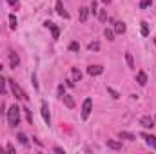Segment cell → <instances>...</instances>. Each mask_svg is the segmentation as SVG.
Segmentation results:
<instances>
[{
	"mask_svg": "<svg viewBox=\"0 0 156 154\" xmlns=\"http://www.w3.org/2000/svg\"><path fill=\"white\" fill-rule=\"evenodd\" d=\"M7 121L11 127H16L18 121H20V107L18 105H11L9 111H7Z\"/></svg>",
	"mask_w": 156,
	"mask_h": 154,
	"instance_id": "1",
	"label": "cell"
},
{
	"mask_svg": "<svg viewBox=\"0 0 156 154\" xmlns=\"http://www.w3.org/2000/svg\"><path fill=\"white\" fill-rule=\"evenodd\" d=\"M9 85H11V91H13V94H15V98H22V100H27V96H26V93L18 87V83L16 82H13V80H9Z\"/></svg>",
	"mask_w": 156,
	"mask_h": 154,
	"instance_id": "2",
	"label": "cell"
},
{
	"mask_svg": "<svg viewBox=\"0 0 156 154\" xmlns=\"http://www.w3.org/2000/svg\"><path fill=\"white\" fill-rule=\"evenodd\" d=\"M91 111H93V100L87 98V100H83V105H82V118L87 120L89 114H91Z\"/></svg>",
	"mask_w": 156,
	"mask_h": 154,
	"instance_id": "3",
	"label": "cell"
},
{
	"mask_svg": "<svg viewBox=\"0 0 156 154\" xmlns=\"http://www.w3.org/2000/svg\"><path fill=\"white\" fill-rule=\"evenodd\" d=\"M44 26H45L47 29H51V33H53V40L60 38V27H58V26H55L51 20H45V22H44Z\"/></svg>",
	"mask_w": 156,
	"mask_h": 154,
	"instance_id": "4",
	"label": "cell"
},
{
	"mask_svg": "<svg viewBox=\"0 0 156 154\" xmlns=\"http://www.w3.org/2000/svg\"><path fill=\"white\" fill-rule=\"evenodd\" d=\"M7 58H9V65H11L13 69H16V67L20 65V58H18V54H16L15 51H11V53L7 54Z\"/></svg>",
	"mask_w": 156,
	"mask_h": 154,
	"instance_id": "5",
	"label": "cell"
},
{
	"mask_svg": "<svg viewBox=\"0 0 156 154\" xmlns=\"http://www.w3.org/2000/svg\"><path fill=\"white\" fill-rule=\"evenodd\" d=\"M102 73H104V67L102 65H89L87 67V75H91V76H98Z\"/></svg>",
	"mask_w": 156,
	"mask_h": 154,
	"instance_id": "6",
	"label": "cell"
},
{
	"mask_svg": "<svg viewBox=\"0 0 156 154\" xmlns=\"http://www.w3.org/2000/svg\"><path fill=\"white\" fill-rule=\"evenodd\" d=\"M40 113H42L44 121L49 125V123H51V116H49V107H47V103H45V102H42V111H40Z\"/></svg>",
	"mask_w": 156,
	"mask_h": 154,
	"instance_id": "7",
	"label": "cell"
},
{
	"mask_svg": "<svg viewBox=\"0 0 156 154\" xmlns=\"http://www.w3.org/2000/svg\"><path fill=\"white\" fill-rule=\"evenodd\" d=\"M140 123H142L145 129H153V127H154V120H153L151 116H142V118H140Z\"/></svg>",
	"mask_w": 156,
	"mask_h": 154,
	"instance_id": "8",
	"label": "cell"
},
{
	"mask_svg": "<svg viewBox=\"0 0 156 154\" xmlns=\"http://www.w3.org/2000/svg\"><path fill=\"white\" fill-rule=\"evenodd\" d=\"M56 13H58L62 18H69V13L64 9V4H62V0H56Z\"/></svg>",
	"mask_w": 156,
	"mask_h": 154,
	"instance_id": "9",
	"label": "cell"
},
{
	"mask_svg": "<svg viewBox=\"0 0 156 154\" xmlns=\"http://www.w3.org/2000/svg\"><path fill=\"white\" fill-rule=\"evenodd\" d=\"M142 138L147 142V145H151L153 149H156V136H153V134H147V132H142Z\"/></svg>",
	"mask_w": 156,
	"mask_h": 154,
	"instance_id": "10",
	"label": "cell"
},
{
	"mask_svg": "<svg viewBox=\"0 0 156 154\" xmlns=\"http://www.w3.org/2000/svg\"><path fill=\"white\" fill-rule=\"evenodd\" d=\"M105 143H107V147L113 149V151H120V149H122V142H116V140H107Z\"/></svg>",
	"mask_w": 156,
	"mask_h": 154,
	"instance_id": "11",
	"label": "cell"
},
{
	"mask_svg": "<svg viewBox=\"0 0 156 154\" xmlns=\"http://www.w3.org/2000/svg\"><path fill=\"white\" fill-rule=\"evenodd\" d=\"M60 98L64 100L66 107H69V109H73V107H75V100H73V96H69V94H64V96H60Z\"/></svg>",
	"mask_w": 156,
	"mask_h": 154,
	"instance_id": "12",
	"label": "cell"
},
{
	"mask_svg": "<svg viewBox=\"0 0 156 154\" xmlns=\"http://www.w3.org/2000/svg\"><path fill=\"white\" fill-rule=\"evenodd\" d=\"M136 82H138V83L144 87V85L147 83V75H145L144 71H138V73H136Z\"/></svg>",
	"mask_w": 156,
	"mask_h": 154,
	"instance_id": "13",
	"label": "cell"
},
{
	"mask_svg": "<svg viewBox=\"0 0 156 154\" xmlns=\"http://www.w3.org/2000/svg\"><path fill=\"white\" fill-rule=\"evenodd\" d=\"M118 136H120L122 140H129V142H134V140H136V136H134V134L125 132V131H120V132H118Z\"/></svg>",
	"mask_w": 156,
	"mask_h": 154,
	"instance_id": "14",
	"label": "cell"
},
{
	"mask_svg": "<svg viewBox=\"0 0 156 154\" xmlns=\"http://www.w3.org/2000/svg\"><path fill=\"white\" fill-rule=\"evenodd\" d=\"M87 16H89V7H80V22H87Z\"/></svg>",
	"mask_w": 156,
	"mask_h": 154,
	"instance_id": "15",
	"label": "cell"
},
{
	"mask_svg": "<svg viewBox=\"0 0 156 154\" xmlns=\"http://www.w3.org/2000/svg\"><path fill=\"white\" fill-rule=\"evenodd\" d=\"M125 60H127V65H129L131 69H136V64H134V58H133L131 53H125Z\"/></svg>",
	"mask_w": 156,
	"mask_h": 154,
	"instance_id": "16",
	"label": "cell"
},
{
	"mask_svg": "<svg viewBox=\"0 0 156 154\" xmlns=\"http://www.w3.org/2000/svg\"><path fill=\"white\" fill-rule=\"evenodd\" d=\"M125 29H127V27H125V24H123V22H116V24H115V33H118V35L125 33Z\"/></svg>",
	"mask_w": 156,
	"mask_h": 154,
	"instance_id": "17",
	"label": "cell"
},
{
	"mask_svg": "<svg viewBox=\"0 0 156 154\" xmlns=\"http://www.w3.org/2000/svg\"><path fill=\"white\" fill-rule=\"evenodd\" d=\"M104 37H105L107 40H115V31H113V29H107V27H105V31H104Z\"/></svg>",
	"mask_w": 156,
	"mask_h": 154,
	"instance_id": "18",
	"label": "cell"
},
{
	"mask_svg": "<svg viewBox=\"0 0 156 154\" xmlns=\"http://www.w3.org/2000/svg\"><path fill=\"white\" fill-rule=\"evenodd\" d=\"M80 78H82V73L78 71L76 67H73V80L75 82H80Z\"/></svg>",
	"mask_w": 156,
	"mask_h": 154,
	"instance_id": "19",
	"label": "cell"
},
{
	"mask_svg": "<svg viewBox=\"0 0 156 154\" xmlns=\"http://www.w3.org/2000/svg\"><path fill=\"white\" fill-rule=\"evenodd\" d=\"M9 26H11V29H16V16L15 15H9Z\"/></svg>",
	"mask_w": 156,
	"mask_h": 154,
	"instance_id": "20",
	"label": "cell"
},
{
	"mask_svg": "<svg viewBox=\"0 0 156 154\" xmlns=\"http://www.w3.org/2000/svg\"><path fill=\"white\" fill-rule=\"evenodd\" d=\"M87 47H89V51H98V49H100V44H98V42H91Z\"/></svg>",
	"mask_w": 156,
	"mask_h": 154,
	"instance_id": "21",
	"label": "cell"
},
{
	"mask_svg": "<svg viewBox=\"0 0 156 154\" xmlns=\"http://www.w3.org/2000/svg\"><path fill=\"white\" fill-rule=\"evenodd\" d=\"M18 140L22 142V145H26V147H29V142H27V138H26V134H22V132H20V134H18Z\"/></svg>",
	"mask_w": 156,
	"mask_h": 154,
	"instance_id": "22",
	"label": "cell"
},
{
	"mask_svg": "<svg viewBox=\"0 0 156 154\" xmlns=\"http://www.w3.org/2000/svg\"><path fill=\"white\" fill-rule=\"evenodd\" d=\"M153 4V0H140V9H145Z\"/></svg>",
	"mask_w": 156,
	"mask_h": 154,
	"instance_id": "23",
	"label": "cell"
},
{
	"mask_svg": "<svg viewBox=\"0 0 156 154\" xmlns=\"http://www.w3.org/2000/svg\"><path fill=\"white\" fill-rule=\"evenodd\" d=\"M107 93H109V94H111L115 100H118V98H120V94H118V93L115 91V89H113V87H107Z\"/></svg>",
	"mask_w": 156,
	"mask_h": 154,
	"instance_id": "24",
	"label": "cell"
},
{
	"mask_svg": "<svg viewBox=\"0 0 156 154\" xmlns=\"http://www.w3.org/2000/svg\"><path fill=\"white\" fill-rule=\"evenodd\" d=\"M98 16H100V20H102V22H105V20H107V11H105V9H100Z\"/></svg>",
	"mask_w": 156,
	"mask_h": 154,
	"instance_id": "25",
	"label": "cell"
},
{
	"mask_svg": "<svg viewBox=\"0 0 156 154\" xmlns=\"http://www.w3.org/2000/svg\"><path fill=\"white\" fill-rule=\"evenodd\" d=\"M0 94H5V80L0 76Z\"/></svg>",
	"mask_w": 156,
	"mask_h": 154,
	"instance_id": "26",
	"label": "cell"
},
{
	"mask_svg": "<svg viewBox=\"0 0 156 154\" xmlns=\"http://www.w3.org/2000/svg\"><path fill=\"white\" fill-rule=\"evenodd\" d=\"M142 35H144V37H147V35H149V27H147V24H145V22H142Z\"/></svg>",
	"mask_w": 156,
	"mask_h": 154,
	"instance_id": "27",
	"label": "cell"
},
{
	"mask_svg": "<svg viewBox=\"0 0 156 154\" xmlns=\"http://www.w3.org/2000/svg\"><path fill=\"white\" fill-rule=\"evenodd\" d=\"M24 111H26V118H27V121H29V123H33V116H31V111H29L27 107H26Z\"/></svg>",
	"mask_w": 156,
	"mask_h": 154,
	"instance_id": "28",
	"label": "cell"
},
{
	"mask_svg": "<svg viewBox=\"0 0 156 154\" xmlns=\"http://www.w3.org/2000/svg\"><path fill=\"white\" fill-rule=\"evenodd\" d=\"M69 49H71V51H78V49H80V44H78V42H71Z\"/></svg>",
	"mask_w": 156,
	"mask_h": 154,
	"instance_id": "29",
	"label": "cell"
},
{
	"mask_svg": "<svg viewBox=\"0 0 156 154\" xmlns=\"http://www.w3.org/2000/svg\"><path fill=\"white\" fill-rule=\"evenodd\" d=\"M66 94V89H64V85H58V96H64Z\"/></svg>",
	"mask_w": 156,
	"mask_h": 154,
	"instance_id": "30",
	"label": "cell"
},
{
	"mask_svg": "<svg viewBox=\"0 0 156 154\" xmlns=\"http://www.w3.org/2000/svg\"><path fill=\"white\" fill-rule=\"evenodd\" d=\"M91 11H93V13H96V11H98V9H96V2H94V0H93V4H91Z\"/></svg>",
	"mask_w": 156,
	"mask_h": 154,
	"instance_id": "31",
	"label": "cell"
},
{
	"mask_svg": "<svg viewBox=\"0 0 156 154\" xmlns=\"http://www.w3.org/2000/svg\"><path fill=\"white\" fill-rule=\"evenodd\" d=\"M66 83H67V87H75V80H66Z\"/></svg>",
	"mask_w": 156,
	"mask_h": 154,
	"instance_id": "32",
	"label": "cell"
},
{
	"mask_svg": "<svg viewBox=\"0 0 156 154\" xmlns=\"http://www.w3.org/2000/svg\"><path fill=\"white\" fill-rule=\"evenodd\" d=\"M55 152H58V154H64V152H66V151H64L62 147H55Z\"/></svg>",
	"mask_w": 156,
	"mask_h": 154,
	"instance_id": "33",
	"label": "cell"
},
{
	"mask_svg": "<svg viewBox=\"0 0 156 154\" xmlns=\"http://www.w3.org/2000/svg\"><path fill=\"white\" fill-rule=\"evenodd\" d=\"M7 4H11V5H16V4H18V0H7Z\"/></svg>",
	"mask_w": 156,
	"mask_h": 154,
	"instance_id": "34",
	"label": "cell"
},
{
	"mask_svg": "<svg viewBox=\"0 0 156 154\" xmlns=\"http://www.w3.org/2000/svg\"><path fill=\"white\" fill-rule=\"evenodd\" d=\"M102 2H105V4H109V2H111V0H102Z\"/></svg>",
	"mask_w": 156,
	"mask_h": 154,
	"instance_id": "35",
	"label": "cell"
},
{
	"mask_svg": "<svg viewBox=\"0 0 156 154\" xmlns=\"http://www.w3.org/2000/svg\"><path fill=\"white\" fill-rule=\"evenodd\" d=\"M2 69H4V65H2V64H0V71H2Z\"/></svg>",
	"mask_w": 156,
	"mask_h": 154,
	"instance_id": "36",
	"label": "cell"
},
{
	"mask_svg": "<svg viewBox=\"0 0 156 154\" xmlns=\"http://www.w3.org/2000/svg\"><path fill=\"white\" fill-rule=\"evenodd\" d=\"M2 152H4V149H2V147H0V154H2Z\"/></svg>",
	"mask_w": 156,
	"mask_h": 154,
	"instance_id": "37",
	"label": "cell"
},
{
	"mask_svg": "<svg viewBox=\"0 0 156 154\" xmlns=\"http://www.w3.org/2000/svg\"><path fill=\"white\" fill-rule=\"evenodd\" d=\"M154 44H156V40H154Z\"/></svg>",
	"mask_w": 156,
	"mask_h": 154,
	"instance_id": "38",
	"label": "cell"
}]
</instances>
